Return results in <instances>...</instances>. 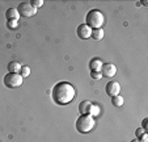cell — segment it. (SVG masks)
I'll list each match as a JSON object with an SVG mask.
<instances>
[{"label":"cell","mask_w":148,"mask_h":142,"mask_svg":"<svg viewBox=\"0 0 148 142\" xmlns=\"http://www.w3.org/2000/svg\"><path fill=\"white\" fill-rule=\"evenodd\" d=\"M53 100L58 105H67L75 99L76 96V89L68 82H59L54 86L53 88Z\"/></svg>","instance_id":"1"},{"label":"cell","mask_w":148,"mask_h":142,"mask_svg":"<svg viewBox=\"0 0 148 142\" xmlns=\"http://www.w3.org/2000/svg\"><path fill=\"white\" fill-rule=\"evenodd\" d=\"M105 17L102 12L98 9H90L85 16V25H88L90 29H98L103 25Z\"/></svg>","instance_id":"2"},{"label":"cell","mask_w":148,"mask_h":142,"mask_svg":"<svg viewBox=\"0 0 148 142\" xmlns=\"http://www.w3.org/2000/svg\"><path fill=\"white\" fill-rule=\"evenodd\" d=\"M95 118H93L90 114H81L76 120V130L81 134H85V133H89L93 128H95Z\"/></svg>","instance_id":"3"},{"label":"cell","mask_w":148,"mask_h":142,"mask_svg":"<svg viewBox=\"0 0 148 142\" xmlns=\"http://www.w3.org/2000/svg\"><path fill=\"white\" fill-rule=\"evenodd\" d=\"M23 76L20 74H13V73H8L4 76V84H5L7 88L13 89V88H18V87L23 86Z\"/></svg>","instance_id":"4"},{"label":"cell","mask_w":148,"mask_h":142,"mask_svg":"<svg viewBox=\"0 0 148 142\" xmlns=\"http://www.w3.org/2000/svg\"><path fill=\"white\" fill-rule=\"evenodd\" d=\"M17 11H18L20 16L23 17H33L37 15V8L32 4V1H23L20 3L17 7Z\"/></svg>","instance_id":"5"},{"label":"cell","mask_w":148,"mask_h":142,"mask_svg":"<svg viewBox=\"0 0 148 142\" xmlns=\"http://www.w3.org/2000/svg\"><path fill=\"white\" fill-rule=\"evenodd\" d=\"M105 91H106V94L109 95L110 98H113V96H117V95H119L121 86H119V83H118V82L112 80V82H109V83L105 86Z\"/></svg>","instance_id":"6"},{"label":"cell","mask_w":148,"mask_h":142,"mask_svg":"<svg viewBox=\"0 0 148 142\" xmlns=\"http://www.w3.org/2000/svg\"><path fill=\"white\" fill-rule=\"evenodd\" d=\"M101 74H102V78H113L117 74V67L113 63H105L102 64V69H101Z\"/></svg>","instance_id":"7"},{"label":"cell","mask_w":148,"mask_h":142,"mask_svg":"<svg viewBox=\"0 0 148 142\" xmlns=\"http://www.w3.org/2000/svg\"><path fill=\"white\" fill-rule=\"evenodd\" d=\"M92 36V29L89 28L85 24H81V25L77 26V37L81 39H88Z\"/></svg>","instance_id":"8"},{"label":"cell","mask_w":148,"mask_h":142,"mask_svg":"<svg viewBox=\"0 0 148 142\" xmlns=\"http://www.w3.org/2000/svg\"><path fill=\"white\" fill-rule=\"evenodd\" d=\"M92 107H93V103L89 100H84L80 103V105H79V112H80V114H90V112H92Z\"/></svg>","instance_id":"9"},{"label":"cell","mask_w":148,"mask_h":142,"mask_svg":"<svg viewBox=\"0 0 148 142\" xmlns=\"http://www.w3.org/2000/svg\"><path fill=\"white\" fill-rule=\"evenodd\" d=\"M102 64L103 63L100 58H92L89 62V69H90V71H98V73H101Z\"/></svg>","instance_id":"10"},{"label":"cell","mask_w":148,"mask_h":142,"mask_svg":"<svg viewBox=\"0 0 148 142\" xmlns=\"http://www.w3.org/2000/svg\"><path fill=\"white\" fill-rule=\"evenodd\" d=\"M5 17H7V20H17L18 21V19L21 16H20L17 8H8L5 12Z\"/></svg>","instance_id":"11"},{"label":"cell","mask_w":148,"mask_h":142,"mask_svg":"<svg viewBox=\"0 0 148 142\" xmlns=\"http://www.w3.org/2000/svg\"><path fill=\"white\" fill-rule=\"evenodd\" d=\"M21 67L23 66H21L17 61H12V62H9V64H8V71L9 73H13V74H20Z\"/></svg>","instance_id":"12"},{"label":"cell","mask_w":148,"mask_h":142,"mask_svg":"<svg viewBox=\"0 0 148 142\" xmlns=\"http://www.w3.org/2000/svg\"><path fill=\"white\" fill-rule=\"evenodd\" d=\"M103 29L102 28H98V29H92V36L90 38L96 39V41H100V39L103 38Z\"/></svg>","instance_id":"13"},{"label":"cell","mask_w":148,"mask_h":142,"mask_svg":"<svg viewBox=\"0 0 148 142\" xmlns=\"http://www.w3.org/2000/svg\"><path fill=\"white\" fill-rule=\"evenodd\" d=\"M112 104L114 107H122L123 105V98H122V96H119V95L113 96V98H112Z\"/></svg>","instance_id":"14"},{"label":"cell","mask_w":148,"mask_h":142,"mask_svg":"<svg viewBox=\"0 0 148 142\" xmlns=\"http://www.w3.org/2000/svg\"><path fill=\"white\" fill-rule=\"evenodd\" d=\"M20 75L24 78H28L29 75H30V69H29L28 66H23L21 67V70H20Z\"/></svg>","instance_id":"15"},{"label":"cell","mask_w":148,"mask_h":142,"mask_svg":"<svg viewBox=\"0 0 148 142\" xmlns=\"http://www.w3.org/2000/svg\"><path fill=\"white\" fill-rule=\"evenodd\" d=\"M7 26H8L9 29H16L17 26H18V21H17V20H8V21H7Z\"/></svg>","instance_id":"16"},{"label":"cell","mask_w":148,"mask_h":142,"mask_svg":"<svg viewBox=\"0 0 148 142\" xmlns=\"http://www.w3.org/2000/svg\"><path fill=\"white\" fill-rule=\"evenodd\" d=\"M90 76H92V79H96V80L102 79V74L98 73V71H90Z\"/></svg>","instance_id":"17"},{"label":"cell","mask_w":148,"mask_h":142,"mask_svg":"<svg viewBox=\"0 0 148 142\" xmlns=\"http://www.w3.org/2000/svg\"><path fill=\"white\" fill-rule=\"evenodd\" d=\"M100 114V107L98 105H95L93 104V107H92V112H90V116H98Z\"/></svg>","instance_id":"18"},{"label":"cell","mask_w":148,"mask_h":142,"mask_svg":"<svg viewBox=\"0 0 148 142\" xmlns=\"http://www.w3.org/2000/svg\"><path fill=\"white\" fill-rule=\"evenodd\" d=\"M32 4H33V6L36 7L37 9H38L39 7L43 6V0H33V1H32Z\"/></svg>","instance_id":"19"},{"label":"cell","mask_w":148,"mask_h":142,"mask_svg":"<svg viewBox=\"0 0 148 142\" xmlns=\"http://www.w3.org/2000/svg\"><path fill=\"white\" fill-rule=\"evenodd\" d=\"M145 133V130H143L142 128H139V129H136V132H135V134H136V137L138 138H140V137L143 136V134Z\"/></svg>","instance_id":"20"},{"label":"cell","mask_w":148,"mask_h":142,"mask_svg":"<svg viewBox=\"0 0 148 142\" xmlns=\"http://www.w3.org/2000/svg\"><path fill=\"white\" fill-rule=\"evenodd\" d=\"M142 129H143V130H147V129H148V118H144V120H143Z\"/></svg>","instance_id":"21"},{"label":"cell","mask_w":148,"mask_h":142,"mask_svg":"<svg viewBox=\"0 0 148 142\" xmlns=\"http://www.w3.org/2000/svg\"><path fill=\"white\" fill-rule=\"evenodd\" d=\"M138 139H139L140 142H147V141H148V138H147V132H145V133L143 134V136L140 137V138H138Z\"/></svg>","instance_id":"22"},{"label":"cell","mask_w":148,"mask_h":142,"mask_svg":"<svg viewBox=\"0 0 148 142\" xmlns=\"http://www.w3.org/2000/svg\"><path fill=\"white\" fill-rule=\"evenodd\" d=\"M131 142H140V141H139V139H138V138H136V139H132V141H131Z\"/></svg>","instance_id":"23"}]
</instances>
